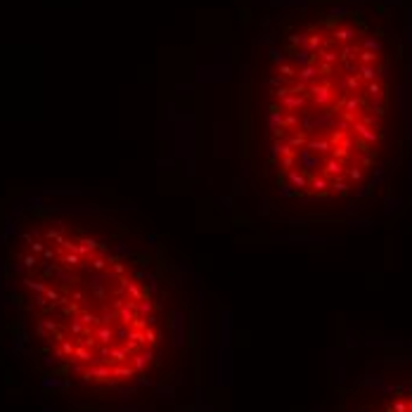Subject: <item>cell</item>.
Listing matches in <instances>:
<instances>
[{"mask_svg": "<svg viewBox=\"0 0 412 412\" xmlns=\"http://www.w3.org/2000/svg\"><path fill=\"white\" fill-rule=\"evenodd\" d=\"M5 277L22 344L45 379L102 403L190 410L197 308L147 237L41 216L10 242Z\"/></svg>", "mask_w": 412, "mask_h": 412, "instance_id": "obj_1", "label": "cell"}, {"mask_svg": "<svg viewBox=\"0 0 412 412\" xmlns=\"http://www.w3.org/2000/svg\"><path fill=\"white\" fill-rule=\"evenodd\" d=\"M410 29L386 0H325L275 52L265 171L334 218L384 209L405 175Z\"/></svg>", "mask_w": 412, "mask_h": 412, "instance_id": "obj_2", "label": "cell"}, {"mask_svg": "<svg viewBox=\"0 0 412 412\" xmlns=\"http://www.w3.org/2000/svg\"><path fill=\"white\" fill-rule=\"evenodd\" d=\"M332 412H412V348L353 353L334 389Z\"/></svg>", "mask_w": 412, "mask_h": 412, "instance_id": "obj_3", "label": "cell"}]
</instances>
